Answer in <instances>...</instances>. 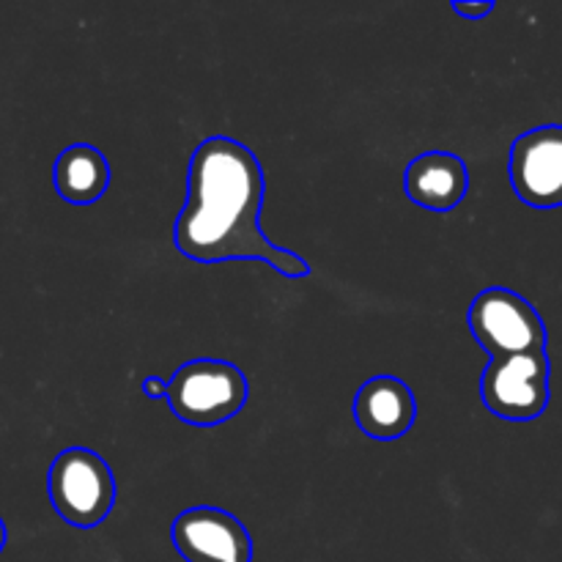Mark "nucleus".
<instances>
[{
	"label": "nucleus",
	"mask_w": 562,
	"mask_h": 562,
	"mask_svg": "<svg viewBox=\"0 0 562 562\" xmlns=\"http://www.w3.org/2000/svg\"><path fill=\"white\" fill-rule=\"evenodd\" d=\"M263 168L245 143L206 137L192 151L187 203L176 220L173 239L181 256L201 263L267 261L285 278H307L311 263L305 258L263 236Z\"/></svg>",
	"instance_id": "1"
},
{
	"label": "nucleus",
	"mask_w": 562,
	"mask_h": 562,
	"mask_svg": "<svg viewBox=\"0 0 562 562\" xmlns=\"http://www.w3.org/2000/svg\"><path fill=\"white\" fill-rule=\"evenodd\" d=\"M247 376L225 360L184 362L168 382L170 409L190 426L209 428L239 415L247 404Z\"/></svg>",
	"instance_id": "2"
},
{
	"label": "nucleus",
	"mask_w": 562,
	"mask_h": 562,
	"mask_svg": "<svg viewBox=\"0 0 562 562\" xmlns=\"http://www.w3.org/2000/svg\"><path fill=\"white\" fill-rule=\"evenodd\" d=\"M55 514L77 530L102 525L115 505V477L108 461L88 448H69L55 456L47 475Z\"/></svg>",
	"instance_id": "3"
},
{
	"label": "nucleus",
	"mask_w": 562,
	"mask_h": 562,
	"mask_svg": "<svg viewBox=\"0 0 562 562\" xmlns=\"http://www.w3.org/2000/svg\"><path fill=\"white\" fill-rule=\"evenodd\" d=\"M549 373L547 351L494 357L481 379L483 404L503 420H536L549 406Z\"/></svg>",
	"instance_id": "4"
},
{
	"label": "nucleus",
	"mask_w": 562,
	"mask_h": 562,
	"mask_svg": "<svg viewBox=\"0 0 562 562\" xmlns=\"http://www.w3.org/2000/svg\"><path fill=\"white\" fill-rule=\"evenodd\" d=\"M470 329L488 357L547 351V324L536 307L510 289H486L472 300Z\"/></svg>",
	"instance_id": "5"
},
{
	"label": "nucleus",
	"mask_w": 562,
	"mask_h": 562,
	"mask_svg": "<svg viewBox=\"0 0 562 562\" xmlns=\"http://www.w3.org/2000/svg\"><path fill=\"white\" fill-rule=\"evenodd\" d=\"M508 170L516 195L527 206H562V126H536L516 137L510 146Z\"/></svg>",
	"instance_id": "6"
},
{
	"label": "nucleus",
	"mask_w": 562,
	"mask_h": 562,
	"mask_svg": "<svg viewBox=\"0 0 562 562\" xmlns=\"http://www.w3.org/2000/svg\"><path fill=\"white\" fill-rule=\"evenodd\" d=\"M173 547L187 562H252V538L236 516L220 508H190L176 516Z\"/></svg>",
	"instance_id": "7"
},
{
	"label": "nucleus",
	"mask_w": 562,
	"mask_h": 562,
	"mask_svg": "<svg viewBox=\"0 0 562 562\" xmlns=\"http://www.w3.org/2000/svg\"><path fill=\"white\" fill-rule=\"evenodd\" d=\"M355 420L366 437L393 442L415 426V393L395 376L368 379L355 395Z\"/></svg>",
	"instance_id": "8"
},
{
	"label": "nucleus",
	"mask_w": 562,
	"mask_h": 562,
	"mask_svg": "<svg viewBox=\"0 0 562 562\" xmlns=\"http://www.w3.org/2000/svg\"><path fill=\"white\" fill-rule=\"evenodd\" d=\"M404 190L412 203L431 212H450L464 201L470 190V170L459 154L426 151L409 162Z\"/></svg>",
	"instance_id": "9"
},
{
	"label": "nucleus",
	"mask_w": 562,
	"mask_h": 562,
	"mask_svg": "<svg viewBox=\"0 0 562 562\" xmlns=\"http://www.w3.org/2000/svg\"><path fill=\"white\" fill-rule=\"evenodd\" d=\"M53 181L64 201L88 206L108 192L110 165L99 148L88 146V143H75L55 159Z\"/></svg>",
	"instance_id": "10"
},
{
	"label": "nucleus",
	"mask_w": 562,
	"mask_h": 562,
	"mask_svg": "<svg viewBox=\"0 0 562 562\" xmlns=\"http://www.w3.org/2000/svg\"><path fill=\"white\" fill-rule=\"evenodd\" d=\"M456 14L467 16V20H481V16H488L494 11L492 0H481V3H464V0H453Z\"/></svg>",
	"instance_id": "11"
},
{
	"label": "nucleus",
	"mask_w": 562,
	"mask_h": 562,
	"mask_svg": "<svg viewBox=\"0 0 562 562\" xmlns=\"http://www.w3.org/2000/svg\"><path fill=\"white\" fill-rule=\"evenodd\" d=\"M143 393H146L148 398H168V382L159 376L143 379Z\"/></svg>",
	"instance_id": "12"
},
{
	"label": "nucleus",
	"mask_w": 562,
	"mask_h": 562,
	"mask_svg": "<svg viewBox=\"0 0 562 562\" xmlns=\"http://www.w3.org/2000/svg\"><path fill=\"white\" fill-rule=\"evenodd\" d=\"M3 547H5V525L3 519H0V552H3Z\"/></svg>",
	"instance_id": "13"
}]
</instances>
